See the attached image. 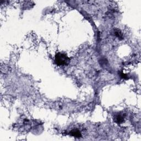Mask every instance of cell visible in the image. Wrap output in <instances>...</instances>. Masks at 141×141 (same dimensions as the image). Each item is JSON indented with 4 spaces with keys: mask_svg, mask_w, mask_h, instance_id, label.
<instances>
[{
    "mask_svg": "<svg viewBox=\"0 0 141 141\" xmlns=\"http://www.w3.org/2000/svg\"><path fill=\"white\" fill-rule=\"evenodd\" d=\"M114 34L116 36H117L118 39H122L123 38V36H122V34L121 33V32L118 29H115L114 31Z\"/></svg>",
    "mask_w": 141,
    "mask_h": 141,
    "instance_id": "obj_4",
    "label": "cell"
},
{
    "mask_svg": "<svg viewBox=\"0 0 141 141\" xmlns=\"http://www.w3.org/2000/svg\"><path fill=\"white\" fill-rule=\"evenodd\" d=\"M125 116H126L125 114H122V113H118V114L115 115L114 120L116 123H118V124H121V123L124 122Z\"/></svg>",
    "mask_w": 141,
    "mask_h": 141,
    "instance_id": "obj_2",
    "label": "cell"
},
{
    "mask_svg": "<svg viewBox=\"0 0 141 141\" xmlns=\"http://www.w3.org/2000/svg\"><path fill=\"white\" fill-rule=\"evenodd\" d=\"M70 61V58L63 53H58L55 56V62L56 65L60 66L67 65L69 63Z\"/></svg>",
    "mask_w": 141,
    "mask_h": 141,
    "instance_id": "obj_1",
    "label": "cell"
},
{
    "mask_svg": "<svg viewBox=\"0 0 141 141\" xmlns=\"http://www.w3.org/2000/svg\"><path fill=\"white\" fill-rule=\"evenodd\" d=\"M70 135L73 136V137H77V138H79V137H80L81 136H82L80 132L77 129L72 130L70 132Z\"/></svg>",
    "mask_w": 141,
    "mask_h": 141,
    "instance_id": "obj_3",
    "label": "cell"
}]
</instances>
